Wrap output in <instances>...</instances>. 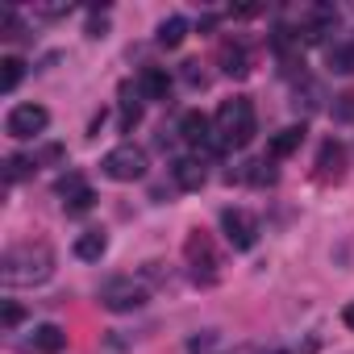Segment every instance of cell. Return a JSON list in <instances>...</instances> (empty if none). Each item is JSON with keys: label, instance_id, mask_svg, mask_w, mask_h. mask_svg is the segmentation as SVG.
I'll return each instance as SVG.
<instances>
[{"label": "cell", "instance_id": "9c48e42d", "mask_svg": "<svg viewBox=\"0 0 354 354\" xmlns=\"http://www.w3.org/2000/svg\"><path fill=\"white\" fill-rule=\"evenodd\" d=\"M171 180L184 192H201L205 188V162L201 158H175L171 162Z\"/></svg>", "mask_w": 354, "mask_h": 354}, {"label": "cell", "instance_id": "277c9868", "mask_svg": "<svg viewBox=\"0 0 354 354\" xmlns=\"http://www.w3.org/2000/svg\"><path fill=\"white\" fill-rule=\"evenodd\" d=\"M100 167H104L109 180H117V184H133V180H142V175H146V150L125 142V146L109 150Z\"/></svg>", "mask_w": 354, "mask_h": 354}, {"label": "cell", "instance_id": "8992f818", "mask_svg": "<svg viewBox=\"0 0 354 354\" xmlns=\"http://www.w3.org/2000/svg\"><path fill=\"white\" fill-rule=\"evenodd\" d=\"M46 125H50V113H46L42 104H17V109L9 113V121H5L9 138H17V142H30V138L46 133Z\"/></svg>", "mask_w": 354, "mask_h": 354}, {"label": "cell", "instance_id": "7a4b0ae2", "mask_svg": "<svg viewBox=\"0 0 354 354\" xmlns=\"http://www.w3.org/2000/svg\"><path fill=\"white\" fill-rule=\"evenodd\" d=\"M254 104L246 100V96H234V100H225L221 109H217V117H213V146L217 150H238V146H250V138H254Z\"/></svg>", "mask_w": 354, "mask_h": 354}, {"label": "cell", "instance_id": "44dd1931", "mask_svg": "<svg viewBox=\"0 0 354 354\" xmlns=\"http://www.w3.org/2000/svg\"><path fill=\"white\" fill-rule=\"evenodd\" d=\"M217 337H221L217 329H205V333H196V337H188V350H192V354H209V350L217 346Z\"/></svg>", "mask_w": 354, "mask_h": 354}, {"label": "cell", "instance_id": "5b68a950", "mask_svg": "<svg viewBox=\"0 0 354 354\" xmlns=\"http://www.w3.org/2000/svg\"><path fill=\"white\" fill-rule=\"evenodd\" d=\"M184 254H188V263H192V279H196V283H217L221 259H217V250H213V242H209L205 230H192V234H188Z\"/></svg>", "mask_w": 354, "mask_h": 354}, {"label": "cell", "instance_id": "52a82bcc", "mask_svg": "<svg viewBox=\"0 0 354 354\" xmlns=\"http://www.w3.org/2000/svg\"><path fill=\"white\" fill-rule=\"evenodd\" d=\"M221 230H225V238H230L234 250H250L259 242V221L246 209H225L221 213Z\"/></svg>", "mask_w": 354, "mask_h": 354}, {"label": "cell", "instance_id": "7402d4cb", "mask_svg": "<svg viewBox=\"0 0 354 354\" xmlns=\"http://www.w3.org/2000/svg\"><path fill=\"white\" fill-rule=\"evenodd\" d=\"M333 121H354V92L333 96Z\"/></svg>", "mask_w": 354, "mask_h": 354}, {"label": "cell", "instance_id": "cb8c5ba5", "mask_svg": "<svg viewBox=\"0 0 354 354\" xmlns=\"http://www.w3.org/2000/svg\"><path fill=\"white\" fill-rule=\"evenodd\" d=\"M104 30H109L104 17H92V21H88V38H104Z\"/></svg>", "mask_w": 354, "mask_h": 354}, {"label": "cell", "instance_id": "d6986e66", "mask_svg": "<svg viewBox=\"0 0 354 354\" xmlns=\"http://www.w3.org/2000/svg\"><path fill=\"white\" fill-rule=\"evenodd\" d=\"M329 67L337 75H350L354 71V46H329Z\"/></svg>", "mask_w": 354, "mask_h": 354}, {"label": "cell", "instance_id": "2e32d148", "mask_svg": "<svg viewBox=\"0 0 354 354\" xmlns=\"http://www.w3.org/2000/svg\"><path fill=\"white\" fill-rule=\"evenodd\" d=\"M184 38H188V21H184V17H167V21L158 26V46H167V50L184 46Z\"/></svg>", "mask_w": 354, "mask_h": 354}, {"label": "cell", "instance_id": "4316f807", "mask_svg": "<svg viewBox=\"0 0 354 354\" xmlns=\"http://www.w3.org/2000/svg\"><path fill=\"white\" fill-rule=\"evenodd\" d=\"M342 321H346V325L354 329V304H346V313H342Z\"/></svg>", "mask_w": 354, "mask_h": 354}, {"label": "cell", "instance_id": "5bb4252c", "mask_svg": "<svg viewBox=\"0 0 354 354\" xmlns=\"http://www.w3.org/2000/svg\"><path fill=\"white\" fill-rule=\"evenodd\" d=\"M300 142H304V125H288V129H279V133L267 142V154H271V158H288L292 150H300Z\"/></svg>", "mask_w": 354, "mask_h": 354}, {"label": "cell", "instance_id": "9a60e30c", "mask_svg": "<svg viewBox=\"0 0 354 354\" xmlns=\"http://www.w3.org/2000/svg\"><path fill=\"white\" fill-rule=\"evenodd\" d=\"M104 250H109V238L100 230H88V234L75 238V259H84V263H96Z\"/></svg>", "mask_w": 354, "mask_h": 354}, {"label": "cell", "instance_id": "484cf974", "mask_svg": "<svg viewBox=\"0 0 354 354\" xmlns=\"http://www.w3.org/2000/svg\"><path fill=\"white\" fill-rule=\"evenodd\" d=\"M259 13V5H242V9H234V17H254Z\"/></svg>", "mask_w": 354, "mask_h": 354}, {"label": "cell", "instance_id": "6da1fadb", "mask_svg": "<svg viewBox=\"0 0 354 354\" xmlns=\"http://www.w3.org/2000/svg\"><path fill=\"white\" fill-rule=\"evenodd\" d=\"M55 275V250L46 242H21L0 254V283L5 288H34Z\"/></svg>", "mask_w": 354, "mask_h": 354}, {"label": "cell", "instance_id": "7c38bea8", "mask_svg": "<svg viewBox=\"0 0 354 354\" xmlns=\"http://www.w3.org/2000/svg\"><path fill=\"white\" fill-rule=\"evenodd\" d=\"M34 350H38V354H63V350H67V329L55 325V321L38 325V329H34Z\"/></svg>", "mask_w": 354, "mask_h": 354}, {"label": "cell", "instance_id": "f1b7e54d", "mask_svg": "<svg viewBox=\"0 0 354 354\" xmlns=\"http://www.w3.org/2000/svg\"><path fill=\"white\" fill-rule=\"evenodd\" d=\"M238 354H246V350H238Z\"/></svg>", "mask_w": 354, "mask_h": 354}, {"label": "cell", "instance_id": "3957f363", "mask_svg": "<svg viewBox=\"0 0 354 354\" xmlns=\"http://www.w3.org/2000/svg\"><path fill=\"white\" fill-rule=\"evenodd\" d=\"M100 304L109 313H133L146 304V279H133V275H117L100 288Z\"/></svg>", "mask_w": 354, "mask_h": 354}, {"label": "cell", "instance_id": "e0dca14e", "mask_svg": "<svg viewBox=\"0 0 354 354\" xmlns=\"http://www.w3.org/2000/svg\"><path fill=\"white\" fill-rule=\"evenodd\" d=\"M21 80H26V59H17V55L0 59V92H13Z\"/></svg>", "mask_w": 354, "mask_h": 354}, {"label": "cell", "instance_id": "83f0119b", "mask_svg": "<svg viewBox=\"0 0 354 354\" xmlns=\"http://www.w3.org/2000/svg\"><path fill=\"white\" fill-rule=\"evenodd\" d=\"M275 354H288V350H275Z\"/></svg>", "mask_w": 354, "mask_h": 354}, {"label": "cell", "instance_id": "8fae6325", "mask_svg": "<svg viewBox=\"0 0 354 354\" xmlns=\"http://www.w3.org/2000/svg\"><path fill=\"white\" fill-rule=\"evenodd\" d=\"M167 92H171V75L162 67H146L138 80V96L142 100H167Z\"/></svg>", "mask_w": 354, "mask_h": 354}, {"label": "cell", "instance_id": "ffe728a7", "mask_svg": "<svg viewBox=\"0 0 354 354\" xmlns=\"http://www.w3.org/2000/svg\"><path fill=\"white\" fill-rule=\"evenodd\" d=\"M138 121H142V104L125 96V104H121V133H129V129H133Z\"/></svg>", "mask_w": 354, "mask_h": 354}, {"label": "cell", "instance_id": "4fadbf2b", "mask_svg": "<svg viewBox=\"0 0 354 354\" xmlns=\"http://www.w3.org/2000/svg\"><path fill=\"white\" fill-rule=\"evenodd\" d=\"M180 138L192 142V146L213 142V121H209L205 113H184V121H180Z\"/></svg>", "mask_w": 354, "mask_h": 354}, {"label": "cell", "instance_id": "603a6c76", "mask_svg": "<svg viewBox=\"0 0 354 354\" xmlns=\"http://www.w3.org/2000/svg\"><path fill=\"white\" fill-rule=\"evenodd\" d=\"M21 321H26V308H21L17 300H9L5 308H0V325H5V329H17Z\"/></svg>", "mask_w": 354, "mask_h": 354}, {"label": "cell", "instance_id": "30bf717a", "mask_svg": "<svg viewBox=\"0 0 354 354\" xmlns=\"http://www.w3.org/2000/svg\"><path fill=\"white\" fill-rule=\"evenodd\" d=\"M217 63H221V71H225V75H234V80L250 75V55H246V46H242V42H225V46H221V55H217Z\"/></svg>", "mask_w": 354, "mask_h": 354}, {"label": "cell", "instance_id": "ba28073f", "mask_svg": "<svg viewBox=\"0 0 354 354\" xmlns=\"http://www.w3.org/2000/svg\"><path fill=\"white\" fill-rule=\"evenodd\" d=\"M346 175V146L342 142H325L317 150V180L329 184V180H342Z\"/></svg>", "mask_w": 354, "mask_h": 354}, {"label": "cell", "instance_id": "d4e9b609", "mask_svg": "<svg viewBox=\"0 0 354 354\" xmlns=\"http://www.w3.org/2000/svg\"><path fill=\"white\" fill-rule=\"evenodd\" d=\"M196 67H201V63H188V71H184V80H188L192 88H196V84L205 88V71H196Z\"/></svg>", "mask_w": 354, "mask_h": 354}, {"label": "cell", "instance_id": "ac0fdd59", "mask_svg": "<svg viewBox=\"0 0 354 354\" xmlns=\"http://www.w3.org/2000/svg\"><path fill=\"white\" fill-rule=\"evenodd\" d=\"M38 167V158H30V154H13L9 162H5V175H9V184H17V180H26V175Z\"/></svg>", "mask_w": 354, "mask_h": 354}]
</instances>
